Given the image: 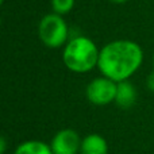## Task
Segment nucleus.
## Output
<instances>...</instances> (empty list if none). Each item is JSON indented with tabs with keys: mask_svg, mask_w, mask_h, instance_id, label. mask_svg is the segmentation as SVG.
Listing matches in <instances>:
<instances>
[{
	"mask_svg": "<svg viewBox=\"0 0 154 154\" xmlns=\"http://www.w3.org/2000/svg\"><path fill=\"white\" fill-rule=\"evenodd\" d=\"M143 62V50L130 39H116L100 49L97 68L104 77L120 82L128 80Z\"/></svg>",
	"mask_w": 154,
	"mask_h": 154,
	"instance_id": "f257e3e1",
	"label": "nucleus"
},
{
	"mask_svg": "<svg viewBox=\"0 0 154 154\" xmlns=\"http://www.w3.org/2000/svg\"><path fill=\"white\" fill-rule=\"evenodd\" d=\"M100 50L91 38L77 35L66 42L62 53L65 66L75 73H87L97 66Z\"/></svg>",
	"mask_w": 154,
	"mask_h": 154,
	"instance_id": "f03ea898",
	"label": "nucleus"
},
{
	"mask_svg": "<svg viewBox=\"0 0 154 154\" xmlns=\"http://www.w3.org/2000/svg\"><path fill=\"white\" fill-rule=\"evenodd\" d=\"M38 35L45 46L58 49L62 45H66L69 38V29L62 15L53 12L41 19L38 24Z\"/></svg>",
	"mask_w": 154,
	"mask_h": 154,
	"instance_id": "7ed1b4c3",
	"label": "nucleus"
},
{
	"mask_svg": "<svg viewBox=\"0 0 154 154\" xmlns=\"http://www.w3.org/2000/svg\"><path fill=\"white\" fill-rule=\"evenodd\" d=\"M116 85L114 80L108 77H97L93 79L89 84L87 85V99L95 106H107V104L115 101V95H116Z\"/></svg>",
	"mask_w": 154,
	"mask_h": 154,
	"instance_id": "20e7f679",
	"label": "nucleus"
},
{
	"mask_svg": "<svg viewBox=\"0 0 154 154\" xmlns=\"http://www.w3.org/2000/svg\"><path fill=\"white\" fill-rule=\"evenodd\" d=\"M80 146H81V138L72 128L60 130L50 142L53 154H79Z\"/></svg>",
	"mask_w": 154,
	"mask_h": 154,
	"instance_id": "39448f33",
	"label": "nucleus"
},
{
	"mask_svg": "<svg viewBox=\"0 0 154 154\" xmlns=\"http://www.w3.org/2000/svg\"><path fill=\"white\" fill-rule=\"evenodd\" d=\"M138 93L134 87L133 82H130L128 80L118 82L116 85V95H115V103L120 107V108H131L135 104Z\"/></svg>",
	"mask_w": 154,
	"mask_h": 154,
	"instance_id": "423d86ee",
	"label": "nucleus"
},
{
	"mask_svg": "<svg viewBox=\"0 0 154 154\" xmlns=\"http://www.w3.org/2000/svg\"><path fill=\"white\" fill-rule=\"evenodd\" d=\"M80 154H108V143L99 134H89L81 139Z\"/></svg>",
	"mask_w": 154,
	"mask_h": 154,
	"instance_id": "0eeeda50",
	"label": "nucleus"
},
{
	"mask_svg": "<svg viewBox=\"0 0 154 154\" xmlns=\"http://www.w3.org/2000/svg\"><path fill=\"white\" fill-rule=\"evenodd\" d=\"M14 154H53L50 145L45 143L42 141L31 139L24 141L15 149Z\"/></svg>",
	"mask_w": 154,
	"mask_h": 154,
	"instance_id": "6e6552de",
	"label": "nucleus"
},
{
	"mask_svg": "<svg viewBox=\"0 0 154 154\" xmlns=\"http://www.w3.org/2000/svg\"><path fill=\"white\" fill-rule=\"evenodd\" d=\"M75 7V0H51V8L58 15H66Z\"/></svg>",
	"mask_w": 154,
	"mask_h": 154,
	"instance_id": "1a4fd4ad",
	"label": "nucleus"
},
{
	"mask_svg": "<svg viewBox=\"0 0 154 154\" xmlns=\"http://www.w3.org/2000/svg\"><path fill=\"white\" fill-rule=\"evenodd\" d=\"M7 150V141L3 135H0V154H4Z\"/></svg>",
	"mask_w": 154,
	"mask_h": 154,
	"instance_id": "9d476101",
	"label": "nucleus"
},
{
	"mask_svg": "<svg viewBox=\"0 0 154 154\" xmlns=\"http://www.w3.org/2000/svg\"><path fill=\"white\" fill-rule=\"evenodd\" d=\"M147 88H149L152 92H154V70L152 75L147 77Z\"/></svg>",
	"mask_w": 154,
	"mask_h": 154,
	"instance_id": "9b49d317",
	"label": "nucleus"
},
{
	"mask_svg": "<svg viewBox=\"0 0 154 154\" xmlns=\"http://www.w3.org/2000/svg\"><path fill=\"white\" fill-rule=\"evenodd\" d=\"M111 3H115V4H125L127 0H109Z\"/></svg>",
	"mask_w": 154,
	"mask_h": 154,
	"instance_id": "f8f14e48",
	"label": "nucleus"
},
{
	"mask_svg": "<svg viewBox=\"0 0 154 154\" xmlns=\"http://www.w3.org/2000/svg\"><path fill=\"white\" fill-rule=\"evenodd\" d=\"M3 3H4V0H0V7L3 5Z\"/></svg>",
	"mask_w": 154,
	"mask_h": 154,
	"instance_id": "ddd939ff",
	"label": "nucleus"
},
{
	"mask_svg": "<svg viewBox=\"0 0 154 154\" xmlns=\"http://www.w3.org/2000/svg\"><path fill=\"white\" fill-rule=\"evenodd\" d=\"M153 68H154V56H153Z\"/></svg>",
	"mask_w": 154,
	"mask_h": 154,
	"instance_id": "4468645a",
	"label": "nucleus"
},
{
	"mask_svg": "<svg viewBox=\"0 0 154 154\" xmlns=\"http://www.w3.org/2000/svg\"><path fill=\"white\" fill-rule=\"evenodd\" d=\"M0 23H2V18H0Z\"/></svg>",
	"mask_w": 154,
	"mask_h": 154,
	"instance_id": "2eb2a0df",
	"label": "nucleus"
}]
</instances>
